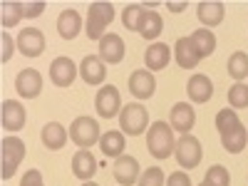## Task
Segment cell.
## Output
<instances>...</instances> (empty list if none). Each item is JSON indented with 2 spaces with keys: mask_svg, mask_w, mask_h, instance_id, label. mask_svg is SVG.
<instances>
[{
  "mask_svg": "<svg viewBox=\"0 0 248 186\" xmlns=\"http://www.w3.org/2000/svg\"><path fill=\"white\" fill-rule=\"evenodd\" d=\"M144 13H147V8H144V5L129 3L127 8L122 10V23H124V28L139 32V23H141V15H144Z\"/></svg>",
  "mask_w": 248,
  "mask_h": 186,
  "instance_id": "30",
  "label": "cell"
},
{
  "mask_svg": "<svg viewBox=\"0 0 248 186\" xmlns=\"http://www.w3.org/2000/svg\"><path fill=\"white\" fill-rule=\"evenodd\" d=\"M97 171V159L92 156L90 149H79L75 156H72V174L82 181H92Z\"/></svg>",
  "mask_w": 248,
  "mask_h": 186,
  "instance_id": "19",
  "label": "cell"
},
{
  "mask_svg": "<svg viewBox=\"0 0 248 186\" xmlns=\"http://www.w3.org/2000/svg\"><path fill=\"white\" fill-rule=\"evenodd\" d=\"M94 107H97V114L105 117V119H112L122 112V97H119V90L112 87V85H105L97 97H94Z\"/></svg>",
  "mask_w": 248,
  "mask_h": 186,
  "instance_id": "8",
  "label": "cell"
},
{
  "mask_svg": "<svg viewBox=\"0 0 248 186\" xmlns=\"http://www.w3.org/2000/svg\"><path fill=\"white\" fill-rule=\"evenodd\" d=\"M82 30V17L77 10H62L57 17V32L65 40H75Z\"/></svg>",
  "mask_w": 248,
  "mask_h": 186,
  "instance_id": "22",
  "label": "cell"
},
{
  "mask_svg": "<svg viewBox=\"0 0 248 186\" xmlns=\"http://www.w3.org/2000/svg\"><path fill=\"white\" fill-rule=\"evenodd\" d=\"M0 43H3V55H0V62H8L10 57H13V52H15V47H17V43L8 35V32H3L0 35Z\"/></svg>",
  "mask_w": 248,
  "mask_h": 186,
  "instance_id": "34",
  "label": "cell"
},
{
  "mask_svg": "<svg viewBox=\"0 0 248 186\" xmlns=\"http://www.w3.org/2000/svg\"><path fill=\"white\" fill-rule=\"evenodd\" d=\"M216 129L221 134V144L229 154H241L246 149V141H248V132L241 124L236 109H221L216 114Z\"/></svg>",
  "mask_w": 248,
  "mask_h": 186,
  "instance_id": "1",
  "label": "cell"
},
{
  "mask_svg": "<svg viewBox=\"0 0 248 186\" xmlns=\"http://www.w3.org/2000/svg\"><path fill=\"white\" fill-rule=\"evenodd\" d=\"M129 92L137 99H149L156 92V79L149 70H134L129 75Z\"/></svg>",
  "mask_w": 248,
  "mask_h": 186,
  "instance_id": "15",
  "label": "cell"
},
{
  "mask_svg": "<svg viewBox=\"0 0 248 186\" xmlns=\"http://www.w3.org/2000/svg\"><path fill=\"white\" fill-rule=\"evenodd\" d=\"M15 90L20 97L25 99H35L40 92H43V75L37 70H23L15 77Z\"/></svg>",
  "mask_w": 248,
  "mask_h": 186,
  "instance_id": "14",
  "label": "cell"
},
{
  "mask_svg": "<svg viewBox=\"0 0 248 186\" xmlns=\"http://www.w3.org/2000/svg\"><path fill=\"white\" fill-rule=\"evenodd\" d=\"M23 159H25V141L17 137H5L0 144V176H3V181H8L17 171Z\"/></svg>",
  "mask_w": 248,
  "mask_h": 186,
  "instance_id": "4",
  "label": "cell"
},
{
  "mask_svg": "<svg viewBox=\"0 0 248 186\" xmlns=\"http://www.w3.org/2000/svg\"><path fill=\"white\" fill-rule=\"evenodd\" d=\"M226 70H229V75L233 77V79H243V77H248V55L246 52H233L231 57H229V62H226Z\"/></svg>",
  "mask_w": 248,
  "mask_h": 186,
  "instance_id": "29",
  "label": "cell"
},
{
  "mask_svg": "<svg viewBox=\"0 0 248 186\" xmlns=\"http://www.w3.org/2000/svg\"><path fill=\"white\" fill-rule=\"evenodd\" d=\"M119 127H122L124 134L139 137L144 129L149 127V112H147V107L137 105V102L122 107V112H119Z\"/></svg>",
  "mask_w": 248,
  "mask_h": 186,
  "instance_id": "5",
  "label": "cell"
},
{
  "mask_svg": "<svg viewBox=\"0 0 248 186\" xmlns=\"http://www.w3.org/2000/svg\"><path fill=\"white\" fill-rule=\"evenodd\" d=\"M82 186H99V184H94V181H85V184H82Z\"/></svg>",
  "mask_w": 248,
  "mask_h": 186,
  "instance_id": "39",
  "label": "cell"
},
{
  "mask_svg": "<svg viewBox=\"0 0 248 186\" xmlns=\"http://www.w3.org/2000/svg\"><path fill=\"white\" fill-rule=\"evenodd\" d=\"M77 77V67L70 57H55L50 65V79L57 87H70Z\"/></svg>",
  "mask_w": 248,
  "mask_h": 186,
  "instance_id": "13",
  "label": "cell"
},
{
  "mask_svg": "<svg viewBox=\"0 0 248 186\" xmlns=\"http://www.w3.org/2000/svg\"><path fill=\"white\" fill-rule=\"evenodd\" d=\"M124 52H127V47H124V40L119 35L109 32L99 40V60L105 65H119L124 60Z\"/></svg>",
  "mask_w": 248,
  "mask_h": 186,
  "instance_id": "12",
  "label": "cell"
},
{
  "mask_svg": "<svg viewBox=\"0 0 248 186\" xmlns=\"http://www.w3.org/2000/svg\"><path fill=\"white\" fill-rule=\"evenodd\" d=\"M70 139L77 144V147H82V149L94 147V144L102 139L99 124H97L92 117H77V119L70 124Z\"/></svg>",
  "mask_w": 248,
  "mask_h": 186,
  "instance_id": "7",
  "label": "cell"
},
{
  "mask_svg": "<svg viewBox=\"0 0 248 186\" xmlns=\"http://www.w3.org/2000/svg\"><path fill=\"white\" fill-rule=\"evenodd\" d=\"M0 10H3L0 13V23H3V28H15L20 20L25 17V5L17 3V0H13V3L5 0V3L0 5Z\"/></svg>",
  "mask_w": 248,
  "mask_h": 186,
  "instance_id": "27",
  "label": "cell"
},
{
  "mask_svg": "<svg viewBox=\"0 0 248 186\" xmlns=\"http://www.w3.org/2000/svg\"><path fill=\"white\" fill-rule=\"evenodd\" d=\"M164 30V20L156 10H147L141 15V23H139V35L144 40H156Z\"/></svg>",
  "mask_w": 248,
  "mask_h": 186,
  "instance_id": "25",
  "label": "cell"
},
{
  "mask_svg": "<svg viewBox=\"0 0 248 186\" xmlns=\"http://www.w3.org/2000/svg\"><path fill=\"white\" fill-rule=\"evenodd\" d=\"M167 5H169V10H171V13H181L184 8H189V3H186V0H179V3H174V0H169Z\"/></svg>",
  "mask_w": 248,
  "mask_h": 186,
  "instance_id": "38",
  "label": "cell"
},
{
  "mask_svg": "<svg viewBox=\"0 0 248 186\" xmlns=\"http://www.w3.org/2000/svg\"><path fill=\"white\" fill-rule=\"evenodd\" d=\"M169 122H171V129H176L181 134H189L191 127L196 124V112H194V107L189 105V102H179V105H174V109H171Z\"/></svg>",
  "mask_w": 248,
  "mask_h": 186,
  "instance_id": "18",
  "label": "cell"
},
{
  "mask_svg": "<svg viewBox=\"0 0 248 186\" xmlns=\"http://www.w3.org/2000/svg\"><path fill=\"white\" fill-rule=\"evenodd\" d=\"M25 107L20 105L17 99H5L3 107H0V124L8 132H20L25 127Z\"/></svg>",
  "mask_w": 248,
  "mask_h": 186,
  "instance_id": "9",
  "label": "cell"
},
{
  "mask_svg": "<svg viewBox=\"0 0 248 186\" xmlns=\"http://www.w3.org/2000/svg\"><path fill=\"white\" fill-rule=\"evenodd\" d=\"M47 8V3H43V0H37V3H28L25 5V17H37V15H43Z\"/></svg>",
  "mask_w": 248,
  "mask_h": 186,
  "instance_id": "37",
  "label": "cell"
},
{
  "mask_svg": "<svg viewBox=\"0 0 248 186\" xmlns=\"http://www.w3.org/2000/svg\"><path fill=\"white\" fill-rule=\"evenodd\" d=\"M112 174L117 179V184L122 186H134L139 181V161L129 154H122L119 159H114V167H112Z\"/></svg>",
  "mask_w": 248,
  "mask_h": 186,
  "instance_id": "11",
  "label": "cell"
},
{
  "mask_svg": "<svg viewBox=\"0 0 248 186\" xmlns=\"http://www.w3.org/2000/svg\"><path fill=\"white\" fill-rule=\"evenodd\" d=\"M67 129L62 127L60 122H47L45 127H43V144L47 149H52V152H57V149H62L67 144Z\"/></svg>",
  "mask_w": 248,
  "mask_h": 186,
  "instance_id": "23",
  "label": "cell"
},
{
  "mask_svg": "<svg viewBox=\"0 0 248 186\" xmlns=\"http://www.w3.org/2000/svg\"><path fill=\"white\" fill-rule=\"evenodd\" d=\"M169 186H191V179L186 171H174L169 174Z\"/></svg>",
  "mask_w": 248,
  "mask_h": 186,
  "instance_id": "36",
  "label": "cell"
},
{
  "mask_svg": "<svg viewBox=\"0 0 248 186\" xmlns=\"http://www.w3.org/2000/svg\"><path fill=\"white\" fill-rule=\"evenodd\" d=\"M20 186H45V181H43V174H40L37 169H30V171L23 176Z\"/></svg>",
  "mask_w": 248,
  "mask_h": 186,
  "instance_id": "35",
  "label": "cell"
},
{
  "mask_svg": "<svg viewBox=\"0 0 248 186\" xmlns=\"http://www.w3.org/2000/svg\"><path fill=\"white\" fill-rule=\"evenodd\" d=\"M79 75H82V79H85L90 87H97V85H102V82H105L107 67H105V62H102L99 57L87 55L85 60H82V65H79Z\"/></svg>",
  "mask_w": 248,
  "mask_h": 186,
  "instance_id": "17",
  "label": "cell"
},
{
  "mask_svg": "<svg viewBox=\"0 0 248 186\" xmlns=\"http://www.w3.org/2000/svg\"><path fill=\"white\" fill-rule=\"evenodd\" d=\"M176 147V139H174V129L169 127V122H154L149 127L147 134V149L154 159H169V154Z\"/></svg>",
  "mask_w": 248,
  "mask_h": 186,
  "instance_id": "2",
  "label": "cell"
},
{
  "mask_svg": "<svg viewBox=\"0 0 248 186\" xmlns=\"http://www.w3.org/2000/svg\"><path fill=\"white\" fill-rule=\"evenodd\" d=\"M174 57H176V62H179V67H184V70L196 67L199 62L203 60L201 52L196 50V45L191 43V37H179V40H176V45H174Z\"/></svg>",
  "mask_w": 248,
  "mask_h": 186,
  "instance_id": "16",
  "label": "cell"
},
{
  "mask_svg": "<svg viewBox=\"0 0 248 186\" xmlns=\"http://www.w3.org/2000/svg\"><path fill=\"white\" fill-rule=\"evenodd\" d=\"M199 186H209V184H206V181H201V184H199Z\"/></svg>",
  "mask_w": 248,
  "mask_h": 186,
  "instance_id": "40",
  "label": "cell"
},
{
  "mask_svg": "<svg viewBox=\"0 0 248 186\" xmlns=\"http://www.w3.org/2000/svg\"><path fill=\"white\" fill-rule=\"evenodd\" d=\"M17 50L23 52L25 57H40L45 52V35L40 32L37 28H25V30H20L17 35Z\"/></svg>",
  "mask_w": 248,
  "mask_h": 186,
  "instance_id": "10",
  "label": "cell"
},
{
  "mask_svg": "<svg viewBox=\"0 0 248 186\" xmlns=\"http://www.w3.org/2000/svg\"><path fill=\"white\" fill-rule=\"evenodd\" d=\"M114 20V5L112 3H92L90 5V10H87V25H85V32H87V37L90 40H99L107 35V28H109V23Z\"/></svg>",
  "mask_w": 248,
  "mask_h": 186,
  "instance_id": "3",
  "label": "cell"
},
{
  "mask_svg": "<svg viewBox=\"0 0 248 186\" xmlns=\"http://www.w3.org/2000/svg\"><path fill=\"white\" fill-rule=\"evenodd\" d=\"M99 147H102V154L105 156H112V159H119L124 154V134L122 132H107V134H102L99 139Z\"/></svg>",
  "mask_w": 248,
  "mask_h": 186,
  "instance_id": "26",
  "label": "cell"
},
{
  "mask_svg": "<svg viewBox=\"0 0 248 186\" xmlns=\"http://www.w3.org/2000/svg\"><path fill=\"white\" fill-rule=\"evenodd\" d=\"M139 186H164V171L159 167H149L139 176Z\"/></svg>",
  "mask_w": 248,
  "mask_h": 186,
  "instance_id": "33",
  "label": "cell"
},
{
  "mask_svg": "<svg viewBox=\"0 0 248 186\" xmlns=\"http://www.w3.org/2000/svg\"><path fill=\"white\" fill-rule=\"evenodd\" d=\"M191 43L196 45V50L201 52V57H209L216 50V35L211 30H206V28H199V30L191 32Z\"/></svg>",
  "mask_w": 248,
  "mask_h": 186,
  "instance_id": "28",
  "label": "cell"
},
{
  "mask_svg": "<svg viewBox=\"0 0 248 186\" xmlns=\"http://www.w3.org/2000/svg\"><path fill=\"white\" fill-rule=\"evenodd\" d=\"M229 105H231L233 109L248 107V85H243V82H236V85L229 90Z\"/></svg>",
  "mask_w": 248,
  "mask_h": 186,
  "instance_id": "32",
  "label": "cell"
},
{
  "mask_svg": "<svg viewBox=\"0 0 248 186\" xmlns=\"http://www.w3.org/2000/svg\"><path fill=\"white\" fill-rule=\"evenodd\" d=\"M196 15L201 20V25H206V30H209V28H216V25L223 23L226 5L218 3V0H214V3H206L203 0V3H199V8H196Z\"/></svg>",
  "mask_w": 248,
  "mask_h": 186,
  "instance_id": "21",
  "label": "cell"
},
{
  "mask_svg": "<svg viewBox=\"0 0 248 186\" xmlns=\"http://www.w3.org/2000/svg\"><path fill=\"white\" fill-rule=\"evenodd\" d=\"M169 60H171V50L164 43H154V45L147 47V52H144V62H147L149 72L152 70H164L169 65Z\"/></svg>",
  "mask_w": 248,
  "mask_h": 186,
  "instance_id": "24",
  "label": "cell"
},
{
  "mask_svg": "<svg viewBox=\"0 0 248 186\" xmlns=\"http://www.w3.org/2000/svg\"><path fill=\"white\" fill-rule=\"evenodd\" d=\"M203 181L209 186H231V176H229V169L221 167V164H214V167L206 171Z\"/></svg>",
  "mask_w": 248,
  "mask_h": 186,
  "instance_id": "31",
  "label": "cell"
},
{
  "mask_svg": "<svg viewBox=\"0 0 248 186\" xmlns=\"http://www.w3.org/2000/svg\"><path fill=\"white\" fill-rule=\"evenodd\" d=\"M174 154H176V161H179V167H184V169H196L199 164H201V156H203V152H201V141L196 139V137H191V134H181L179 139H176V147H174Z\"/></svg>",
  "mask_w": 248,
  "mask_h": 186,
  "instance_id": "6",
  "label": "cell"
},
{
  "mask_svg": "<svg viewBox=\"0 0 248 186\" xmlns=\"http://www.w3.org/2000/svg\"><path fill=\"white\" fill-rule=\"evenodd\" d=\"M186 92H189V99L196 102V105H203L209 102L211 94H214V82L206 77V75H194L186 85Z\"/></svg>",
  "mask_w": 248,
  "mask_h": 186,
  "instance_id": "20",
  "label": "cell"
}]
</instances>
